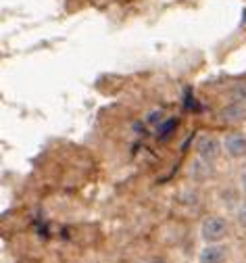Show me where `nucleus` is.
<instances>
[{"instance_id":"5","label":"nucleus","mask_w":246,"mask_h":263,"mask_svg":"<svg viewBox=\"0 0 246 263\" xmlns=\"http://www.w3.org/2000/svg\"><path fill=\"white\" fill-rule=\"evenodd\" d=\"M175 125H178V119H175V117H173V119H169L167 123H163V125H161V129H159V138H165L167 134H171Z\"/></svg>"},{"instance_id":"6","label":"nucleus","mask_w":246,"mask_h":263,"mask_svg":"<svg viewBox=\"0 0 246 263\" xmlns=\"http://www.w3.org/2000/svg\"><path fill=\"white\" fill-rule=\"evenodd\" d=\"M236 221L246 230V203H244V205H240V207L236 209Z\"/></svg>"},{"instance_id":"2","label":"nucleus","mask_w":246,"mask_h":263,"mask_svg":"<svg viewBox=\"0 0 246 263\" xmlns=\"http://www.w3.org/2000/svg\"><path fill=\"white\" fill-rule=\"evenodd\" d=\"M230 251L225 245H206L198 253V263H228Z\"/></svg>"},{"instance_id":"4","label":"nucleus","mask_w":246,"mask_h":263,"mask_svg":"<svg viewBox=\"0 0 246 263\" xmlns=\"http://www.w3.org/2000/svg\"><path fill=\"white\" fill-rule=\"evenodd\" d=\"M196 151L202 161H213L219 153V142L213 136H200L196 142Z\"/></svg>"},{"instance_id":"3","label":"nucleus","mask_w":246,"mask_h":263,"mask_svg":"<svg viewBox=\"0 0 246 263\" xmlns=\"http://www.w3.org/2000/svg\"><path fill=\"white\" fill-rule=\"evenodd\" d=\"M223 146H225V151H228L230 157L240 159V157L246 155V136L240 134V132H236V134H230V136H225Z\"/></svg>"},{"instance_id":"1","label":"nucleus","mask_w":246,"mask_h":263,"mask_svg":"<svg viewBox=\"0 0 246 263\" xmlns=\"http://www.w3.org/2000/svg\"><path fill=\"white\" fill-rule=\"evenodd\" d=\"M230 234V223L223 215H211L200 223V238L206 245H219Z\"/></svg>"},{"instance_id":"7","label":"nucleus","mask_w":246,"mask_h":263,"mask_svg":"<svg viewBox=\"0 0 246 263\" xmlns=\"http://www.w3.org/2000/svg\"><path fill=\"white\" fill-rule=\"evenodd\" d=\"M242 188H244V192H246V174H244V178H242Z\"/></svg>"}]
</instances>
